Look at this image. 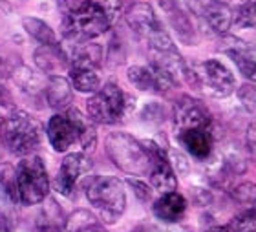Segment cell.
Instances as JSON below:
<instances>
[{
    "label": "cell",
    "mask_w": 256,
    "mask_h": 232,
    "mask_svg": "<svg viewBox=\"0 0 256 232\" xmlns=\"http://www.w3.org/2000/svg\"><path fill=\"white\" fill-rule=\"evenodd\" d=\"M22 26L28 32V35H32L37 42H40V46H59V38L55 35V32L40 18L35 16H24L22 18Z\"/></svg>",
    "instance_id": "obj_22"
},
{
    "label": "cell",
    "mask_w": 256,
    "mask_h": 232,
    "mask_svg": "<svg viewBox=\"0 0 256 232\" xmlns=\"http://www.w3.org/2000/svg\"><path fill=\"white\" fill-rule=\"evenodd\" d=\"M124 18H126L128 26L132 28V32L138 33L143 40H146L150 53L176 52V46L172 42L170 35L160 22L152 6L144 4V2L130 6Z\"/></svg>",
    "instance_id": "obj_5"
},
{
    "label": "cell",
    "mask_w": 256,
    "mask_h": 232,
    "mask_svg": "<svg viewBox=\"0 0 256 232\" xmlns=\"http://www.w3.org/2000/svg\"><path fill=\"white\" fill-rule=\"evenodd\" d=\"M230 196L247 208L256 210V183H242L230 190Z\"/></svg>",
    "instance_id": "obj_28"
},
{
    "label": "cell",
    "mask_w": 256,
    "mask_h": 232,
    "mask_svg": "<svg viewBox=\"0 0 256 232\" xmlns=\"http://www.w3.org/2000/svg\"><path fill=\"white\" fill-rule=\"evenodd\" d=\"M224 52L232 58V62L238 66V70L242 72V75L247 80H251L256 84V58L251 55L249 46H246V42L236 40V44L224 48Z\"/></svg>",
    "instance_id": "obj_20"
},
{
    "label": "cell",
    "mask_w": 256,
    "mask_h": 232,
    "mask_svg": "<svg viewBox=\"0 0 256 232\" xmlns=\"http://www.w3.org/2000/svg\"><path fill=\"white\" fill-rule=\"evenodd\" d=\"M79 110L68 108L64 114H55L48 122V139L55 152H66L70 146L79 142L84 152L96 148L97 134L92 124Z\"/></svg>",
    "instance_id": "obj_2"
},
{
    "label": "cell",
    "mask_w": 256,
    "mask_h": 232,
    "mask_svg": "<svg viewBox=\"0 0 256 232\" xmlns=\"http://www.w3.org/2000/svg\"><path fill=\"white\" fill-rule=\"evenodd\" d=\"M160 4H161V8L165 10L172 30L176 32L180 40H182L183 44L194 46V44H196V30H194L190 18H188V15L183 11L182 6L178 4L176 0H161Z\"/></svg>",
    "instance_id": "obj_15"
},
{
    "label": "cell",
    "mask_w": 256,
    "mask_h": 232,
    "mask_svg": "<svg viewBox=\"0 0 256 232\" xmlns=\"http://www.w3.org/2000/svg\"><path fill=\"white\" fill-rule=\"evenodd\" d=\"M92 172V163L90 159L86 158L82 152L68 154L62 159V163L59 166L57 178H55V188L62 196H74L80 181H84V178Z\"/></svg>",
    "instance_id": "obj_12"
},
{
    "label": "cell",
    "mask_w": 256,
    "mask_h": 232,
    "mask_svg": "<svg viewBox=\"0 0 256 232\" xmlns=\"http://www.w3.org/2000/svg\"><path fill=\"white\" fill-rule=\"evenodd\" d=\"M234 24L242 30H256V0H242L234 10Z\"/></svg>",
    "instance_id": "obj_26"
},
{
    "label": "cell",
    "mask_w": 256,
    "mask_h": 232,
    "mask_svg": "<svg viewBox=\"0 0 256 232\" xmlns=\"http://www.w3.org/2000/svg\"><path fill=\"white\" fill-rule=\"evenodd\" d=\"M128 97L116 82H106L86 102L90 121L99 124H116L124 117L128 108Z\"/></svg>",
    "instance_id": "obj_9"
},
{
    "label": "cell",
    "mask_w": 256,
    "mask_h": 232,
    "mask_svg": "<svg viewBox=\"0 0 256 232\" xmlns=\"http://www.w3.org/2000/svg\"><path fill=\"white\" fill-rule=\"evenodd\" d=\"M188 84L200 88L203 94L210 95V97L224 99L234 92L236 79L224 62H220L216 58H208L190 70Z\"/></svg>",
    "instance_id": "obj_8"
},
{
    "label": "cell",
    "mask_w": 256,
    "mask_h": 232,
    "mask_svg": "<svg viewBox=\"0 0 256 232\" xmlns=\"http://www.w3.org/2000/svg\"><path fill=\"white\" fill-rule=\"evenodd\" d=\"M144 150L148 154L152 168H150V185L161 194H168V192H176L178 180L174 166L168 161V156L160 144H156L154 141H141Z\"/></svg>",
    "instance_id": "obj_11"
},
{
    "label": "cell",
    "mask_w": 256,
    "mask_h": 232,
    "mask_svg": "<svg viewBox=\"0 0 256 232\" xmlns=\"http://www.w3.org/2000/svg\"><path fill=\"white\" fill-rule=\"evenodd\" d=\"M66 232H108L92 212L77 210L66 220Z\"/></svg>",
    "instance_id": "obj_23"
},
{
    "label": "cell",
    "mask_w": 256,
    "mask_h": 232,
    "mask_svg": "<svg viewBox=\"0 0 256 232\" xmlns=\"http://www.w3.org/2000/svg\"><path fill=\"white\" fill-rule=\"evenodd\" d=\"M188 10L216 35H225L234 22V11L224 0H187Z\"/></svg>",
    "instance_id": "obj_10"
},
{
    "label": "cell",
    "mask_w": 256,
    "mask_h": 232,
    "mask_svg": "<svg viewBox=\"0 0 256 232\" xmlns=\"http://www.w3.org/2000/svg\"><path fill=\"white\" fill-rule=\"evenodd\" d=\"M4 97H6L4 88H0V104H4V102H2V100H4Z\"/></svg>",
    "instance_id": "obj_35"
},
{
    "label": "cell",
    "mask_w": 256,
    "mask_h": 232,
    "mask_svg": "<svg viewBox=\"0 0 256 232\" xmlns=\"http://www.w3.org/2000/svg\"><path fill=\"white\" fill-rule=\"evenodd\" d=\"M0 186L13 203H18L16 196V166L10 163H0Z\"/></svg>",
    "instance_id": "obj_27"
},
{
    "label": "cell",
    "mask_w": 256,
    "mask_h": 232,
    "mask_svg": "<svg viewBox=\"0 0 256 232\" xmlns=\"http://www.w3.org/2000/svg\"><path fill=\"white\" fill-rule=\"evenodd\" d=\"M70 55V68H92L99 70L102 60V48L94 42H82L72 46Z\"/></svg>",
    "instance_id": "obj_19"
},
{
    "label": "cell",
    "mask_w": 256,
    "mask_h": 232,
    "mask_svg": "<svg viewBox=\"0 0 256 232\" xmlns=\"http://www.w3.org/2000/svg\"><path fill=\"white\" fill-rule=\"evenodd\" d=\"M106 154L110 161L121 172L130 176H148L152 163L143 142L134 139L130 134L114 132L106 138Z\"/></svg>",
    "instance_id": "obj_4"
},
{
    "label": "cell",
    "mask_w": 256,
    "mask_h": 232,
    "mask_svg": "<svg viewBox=\"0 0 256 232\" xmlns=\"http://www.w3.org/2000/svg\"><path fill=\"white\" fill-rule=\"evenodd\" d=\"M246 139H247V146L251 150L252 158H256V121H252L247 128V134H246Z\"/></svg>",
    "instance_id": "obj_31"
},
{
    "label": "cell",
    "mask_w": 256,
    "mask_h": 232,
    "mask_svg": "<svg viewBox=\"0 0 256 232\" xmlns=\"http://www.w3.org/2000/svg\"><path fill=\"white\" fill-rule=\"evenodd\" d=\"M6 148V117L0 116V150Z\"/></svg>",
    "instance_id": "obj_33"
},
{
    "label": "cell",
    "mask_w": 256,
    "mask_h": 232,
    "mask_svg": "<svg viewBox=\"0 0 256 232\" xmlns=\"http://www.w3.org/2000/svg\"><path fill=\"white\" fill-rule=\"evenodd\" d=\"M152 212L160 222L166 225H174V223L182 222L185 212H187V200L178 192H168V194H161L160 200L154 201Z\"/></svg>",
    "instance_id": "obj_14"
},
{
    "label": "cell",
    "mask_w": 256,
    "mask_h": 232,
    "mask_svg": "<svg viewBox=\"0 0 256 232\" xmlns=\"http://www.w3.org/2000/svg\"><path fill=\"white\" fill-rule=\"evenodd\" d=\"M44 95H46L50 108H54V110H68L72 100H74L72 82L66 77H62V75H54L46 82Z\"/></svg>",
    "instance_id": "obj_18"
},
{
    "label": "cell",
    "mask_w": 256,
    "mask_h": 232,
    "mask_svg": "<svg viewBox=\"0 0 256 232\" xmlns=\"http://www.w3.org/2000/svg\"><path fill=\"white\" fill-rule=\"evenodd\" d=\"M205 232H229V227H224V225H216V227L207 228Z\"/></svg>",
    "instance_id": "obj_34"
},
{
    "label": "cell",
    "mask_w": 256,
    "mask_h": 232,
    "mask_svg": "<svg viewBox=\"0 0 256 232\" xmlns=\"http://www.w3.org/2000/svg\"><path fill=\"white\" fill-rule=\"evenodd\" d=\"M128 183H130V186L134 188V192L138 194V198H141L143 201L150 200V194H152L150 186H146L144 183H141V181H136V180H130Z\"/></svg>",
    "instance_id": "obj_30"
},
{
    "label": "cell",
    "mask_w": 256,
    "mask_h": 232,
    "mask_svg": "<svg viewBox=\"0 0 256 232\" xmlns=\"http://www.w3.org/2000/svg\"><path fill=\"white\" fill-rule=\"evenodd\" d=\"M42 130L30 114L22 110H13L6 117V148L13 156L28 158L40 146Z\"/></svg>",
    "instance_id": "obj_7"
},
{
    "label": "cell",
    "mask_w": 256,
    "mask_h": 232,
    "mask_svg": "<svg viewBox=\"0 0 256 232\" xmlns=\"http://www.w3.org/2000/svg\"><path fill=\"white\" fill-rule=\"evenodd\" d=\"M50 178L46 164L38 156H28L16 164V196L26 206L38 205L48 198Z\"/></svg>",
    "instance_id": "obj_6"
},
{
    "label": "cell",
    "mask_w": 256,
    "mask_h": 232,
    "mask_svg": "<svg viewBox=\"0 0 256 232\" xmlns=\"http://www.w3.org/2000/svg\"><path fill=\"white\" fill-rule=\"evenodd\" d=\"M86 198L104 223H116L126 208L123 181L112 176H94L86 183Z\"/></svg>",
    "instance_id": "obj_3"
},
{
    "label": "cell",
    "mask_w": 256,
    "mask_h": 232,
    "mask_svg": "<svg viewBox=\"0 0 256 232\" xmlns=\"http://www.w3.org/2000/svg\"><path fill=\"white\" fill-rule=\"evenodd\" d=\"M72 86L80 94H97L101 90L99 70L92 68H70Z\"/></svg>",
    "instance_id": "obj_21"
},
{
    "label": "cell",
    "mask_w": 256,
    "mask_h": 232,
    "mask_svg": "<svg viewBox=\"0 0 256 232\" xmlns=\"http://www.w3.org/2000/svg\"><path fill=\"white\" fill-rule=\"evenodd\" d=\"M178 141L190 156L200 161H207L212 154V138L207 130L196 128V130H183L178 136Z\"/></svg>",
    "instance_id": "obj_17"
},
{
    "label": "cell",
    "mask_w": 256,
    "mask_h": 232,
    "mask_svg": "<svg viewBox=\"0 0 256 232\" xmlns=\"http://www.w3.org/2000/svg\"><path fill=\"white\" fill-rule=\"evenodd\" d=\"M35 64L40 72L54 75H59L62 70L70 68V55L62 46H40L33 53Z\"/></svg>",
    "instance_id": "obj_16"
},
{
    "label": "cell",
    "mask_w": 256,
    "mask_h": 232,
    "mask_svg": "<svg viewBox=\"0 0 256 232\" xmlns=\"http://www.w3.org/2000/svg\"><path fill=\"white\" fill-rule=\"evenodd\" d=\"M37 228L38 232H62V228H66V220L55 201H50L44 206L42 214L37 220Z\"/></svg>",
    "instance_id": "obj_24"
},
{
    "label": "cell",
    "mask_w": 256,
    "mask_h": 232,
    "mask_svg": "<svg viewBox=\"0 0 256 232\" xmlns=\"http://www.w3.org/2000/svg\"><path fill=\"white\" fill-rule=\"evenodd\" d=\"M126 77L138 90L158 92V94H160L158 80H156V75L150 66H130V68L126 70Z\"/></svg>",
    "instance_id": "obj_25"
},
{
    "label": "cell",
    "mask_w": 256,
    "mask_h": 232,
    "mask_svg": "<svg viewBox=\"0 0 256 232\" xmlns=\"http://www.w3.org/2000/svg\"><path fill=\"white\" fill-rule=\"evenodd\" d=\"M174 122L180 132L196 130V128L207 130L210 126V116L198 100H194L188 95H182L174 102Z\"/></svg>",
    "instance_id": "obj_13"
},
{
    "label": "cell",
    "mask_w": 256,
    "mask_h": 232,
    "mask_svg": "<svg viewBox=\"0 0 256 232\" xmlns=\"http://www.w3.org/2000/svg\"><path fill=\"white\" fill-rule=\"evenodd\" d=\"M229 232H256V210H246L232 218L229 223Z\"/></svg>",
    "instance_id": "obj_29"
},
{
    "label": "cell",
    "mask_w": 256,
    "mask_h": 232,
    "mask_svg": "<svg viewBox=\"0 0 256 232\" xmlns=\"http://www.w3.org/2000/svg\"><path fill=\"white\" fill-rule=\"evenodd\" d=\"M0 232H13L10 218L4 216V214H0Z\"/></svg>",
    "instance_id": "obj_32"
},
{
    "label": "cell",
    "mask_w": 256,
    "mask_h": 232,
    "mask_svg": "<svg viewBox=\"0 0 256 232\" xmlns=\"http://www.w3.org/2000/svg\"><path fill=\"white\" fill-rule=\"evenodd\" d=\"M118 13L114 0H80L79 6L62 15L64 38L72 46L90 42L106 33Z\"/></svg>",
    "instance_id": "obj_1"
}]
</instances>
